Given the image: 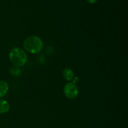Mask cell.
<instances>
[{"mask_svg":"<svg viewBox=\"0 0 128 128\" xmlns=\"http://www.w3.org/2000/svg\"><path fill=\"white\" fill-rule=\"evenodd\" d=\"M88 2L90 4H94L98 1V0H87Z\"/></svg>","mask_w":128,"mask_h":128,"instance_id":"cell-8","label":"cell"},{"mask_svg":"<svg viewBox=\"0 0 128 128\" xmlns=\"http://www.w3.org/2000/svg\"><path fill=\"white\" fill-rule=\"evenodd\" d=\"M9 58L13 66L18 68L26 64L28 60L27 54L24 51L18 48H15L11 50L9 54Z\"/></svg>","mask_w":128,"mask_h":128,"instance_id":"cell-2","label":"cell"},{"mask_svg":"<svg viewBox=\"0 0 128 128\" xmlns=\"http://www.w3.org/2000/svg\"><path fill=\"white\" fill-rule=\"evenodd\" d=\"M62 74H63V77L64 78L65 80L67 81H72L74 78V73L73 71L69 68H65Z\"/></svg>","mask_w":128,"mask_h":128,"instance_id":"cell-4","label":"cell"},{"mask_svg":"<svg viewBox=\"0 0 128 128\" xmlns=\"http://www.w3.org/2000/svg\"><path fill=\"white\" fill-rule=\"evenodd\" d=\"M9 90V86L7 82L0 81V98L4 96L7 94Z\"/></svg>","mask_w":128,"mask_h":128,"instance_id":"cell-6","label":"cell"},{"mask_svg":"<svg viewBox=\"0 0 128 128\" xmlns=\"http://www.w3.org/2000/svg\"><path fill=\"white\" fill-rule=\"evenodd\" d=\"M10 110V106L8 102L4 100L0 99V114L6 113Z\"/></svg>","mask_w":128,"mask_h":128,"instance_id":"cell-5","label":"cell"},{"mask_svg":"<svg viewBox=\"0 0 128 128\" xmlns=\"http://www.w3.org/2000/svg\"><path fill=\"white\" fill-rule=\"evenodd\" d=\"M64 93L67 98L70 100H74L78 96V88L76 84L73 82H68L64 88Z\"/></svg>","mask_w":128,"mask_h":128,"instance_id":"cell-3","label":"cell"},{"mask_svg":"<svg viewBox=\"0 0 128 128\" xmlns=\"http://www.w3.org/2000/svg\"><path fill=\"white\" fill-rule=\"evenodd\" d=\"M10 72L14 76H18L21 73V71L20 70V69L18 67H16V66L11 67L10 70Z\"/></svg>","mask_w":128,"mask_h":128,"instance_id":"cell-7","label":"cell"},{"mask_svg":"<svg viewBox=\"0 0 128 128\" xmlns=\"http://www.w3.org/2000/svg\"><path fill=\"white\" fill-rule=\"evenodd\" d=\"M23 47L26 51L31 54H38L43 48L42 40L37 36H30L26 38L23 42Z\"/></svg>","mask_w":128,"mask_h":128,"instance_id":"cell-1","label":"cell"}]
</instances>
